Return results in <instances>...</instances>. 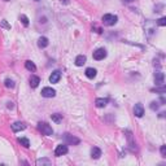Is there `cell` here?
Wrapping results in <instances>:
<instances>
[{"mask_svg":"<svg viewBox=\"0 0 166 166\" xmlns=\"http://www.w3.org/2000/svg\"><path fill=\"white\" fill-rule=\"evenodd\" d=\"M151 109H152V110H157V109H158V103H156V101L151 103Z\"/></svg>","mask_w":166,"mask_h":166,"instance_id":"26","label":"cell"},{"mask_svg":"<svg viewBox=\"0 0 166 166\" xmlns=\"http://www.w3.org/2000/svg\"><path fill=\"white\" fill-rule=\"evenodd\" d=\"M64 140H65L66 144H70V146H78V144L80 143V140L78 139V137L73 136L72 134H64Z\"/></svg>","mask_w":166,"mask_h":166,"instance_id":"3","label":"cell"},{"mask_svg":"<svg viewBox=\"0 0 166 166\" xmlns=\"http://www.w3.org/2000/svg\"><path fill=\"white\" fill-rule=\"evenodd\" d=\"M48 43L49 42H48V39L45 37H40L39 39H38V47L39 48H45L48 45Z\"/></svg>","mask_w":166,"mask_h":166,"instance_id":"17","label":"cell"},{"mask_svg":"<svg viewBox=\"0 0 166 166\" xmlns=\"http://www.w3.org/2000/svg\"><path fill=\"white\" fill-rule=\"evenodd\" d=\"M1 26H3V27H5V29H10V26H9L8 23H7V21H5V20H3V21H1Z\"/></svg>","mask_w":166,"mask_h":166,"instance_id":"28","label":"cell"},{"mask_svg":"<svg viewBox=\"0 0 166 166\" xmlns=\"http://www.w3.org/2000/svg\"><path fill=\"white\" fill-rule=\"evenodd\" d=\"M154 82H156V86H164V82H165L164 73H161V72L154 73Z\"/></svg>","mask_w":166,"mask_h":166,"instance_id":"8","label":"cell"},{"mask_svg":"<svg viewBox=\"0 0 166 166\" xmlns=\"http://www.w3.org/2000/svg\"><path fill=\"white\" fill-rule=\"evenodd\" d=\"M105 57H107V49L105 48H97L96 51L94 52V60H96V61L104 60Z\"/></svg>","mask_w":166,"mask_h":166,"instance_id":"5","label":"cell"},{"mask_svg":"<svg viewBox=\"0 0 166 166\" xmlns=\"http://www.w3.org/2000/svg\"><path fill=\"white\" fill-rule=\"evenodd\" d=\"M38 130L43 134L45 136H51L52 134H53V130H52V127L48 125V123L45 122H39L38 123Z\"/></svg>","mask_w":166,"mask_h":166,"instance_id":"1","label":"cell"},{"mask_svg":"<svg viewBox=\"0 0 166 166\" xmlns=\"http://www.w3.org/2000/svg\"><path fill=\"white\" fill-rule=\"evenodd\" d=\"M118 21V17L116 15H110V13H108V15H104L103 16V23L105 26H113V25H116Z\"/></svg>","mask_w":166,"mask_h":166,"instance_id":"2","label":"cell"},{"mask_svg":"<svg viewBox=\"0 0 166 166\" xmlns=\"http://www.w3.org/2000/svg\"><path fill=\"white\" fill-rule=\"evenodd\" d=\"M125 3H132V1H135V0H123Z\"/></svg>","mask_w":166,"mask_h":166,"instance_id":"30","label":"cell"},{"mask_svg":"<svg viewBox=\"0 0 166 166\" xmlns=\"http://www.w3.org/2000/svg\"><path fill=\"white\" fill-rule=\"evenodd\" d=\"M100 156H101V149L97 147H94L92 149H91V157L97 160V158H100Z\"/></svg>","mask_w":166,"mask_h":166,"instance_id":"14","label":"cell"},{"mask_svg":"<svg viewBox=\"0 0 166 166\" xmlns=\"http://www.w3.org/2000/svg\"><path fill=\"white\" fill-rule=\"evenodd\" d=\"M161 156L162 157H166V146H162L161 147Z\"/></svg>","mask_w":166,"mask_h":166,"instance_id":"27","label":"cell"},{"mask_svg":"<svg viewBox=\"0 0 166 166\" xmlns=\"http://www.w3.org/2000/svg\"><path fill=\"white\" fill-rule=\"evenodd\" d=\"M18 143L21 144V146H23L25 148H29L30 147V142L27 137H18Z\"/></svg>","mask_w":166,"mask_h":166,"instance_id":"19","label":"cell"},{"mask_svg":"<svg viewBox=\"0 0 166 166\" xmlns=\"http://www.w3.org/2000/svg\"><path fill=\"white\" fill-rule=\"evenodd\" d=\"M25 66H26V69L30 70V72H35V70H37V66H35V64L33 61H30V60H27V61L25 62Z\"/></svg>","mask_w":166,"mask_h":166,"instance_id":"18","label":"cell"},{"mask_svg":"<svg viewBox=\"0 0 166 166\" xmlns=\"http://www.w3.org/2000/svg\"><path fill=\"white\" fill-rule=\"evenodd\" d=\"M25 129H26V125H25V123H22V122H15L12 125V130L15 132L22 131V130H25Z\"/></svg>","mask_w":166,"mask_h":166,"instance_id":"11","label":"cell"},{"mask_svg":"<svg viewBox=\"0 0 166 166\" xmlns=\"http://www.w3.org/2000/svg\"><path fill=\"white\" fill-rule=\"evenodd\" d=\"M4 84H5V87H8V88H13V87H15V80L7 78L5 82H4Z\"/></svg>","mask_w":166,"mask_h":166,"instance_id":"23","label":"cell"},{"mask_svg":"<svg viewBox=\"0 0 166 166\" xmlns=\"http://www.w3.org/2000/svg\"><path fill=\"white\" fill-rule=\"evenodd\" d=\"M37 165H38V166H43V165H51V161H49L48 158H39V160L37 161Z\"/></svg>","mask_w":166,"mask_h":166,"instance_id":"21","label":"cell"},{"mask_svg":"<svg viewBox=\"0 0 166 166\" xmlns=\"http://www.w3.org/2000/svg\"><path fill=\"white\" fill-rule=\"evenodd\" d=\"M52 121H55L56 123H59L60 121H61V118H62V116L61 114H59V113H56V114H52Z\"/></svg>","mask_w":166,"mask_h":166,"instance_id":"24","label":"cell"},{"mask_svg":"<svg viewBox=\"0 0 166 166\" xmlns=\"http://www.w3.org/2000/svg\"><path fill=\"white\" fill-rule=\"evenodd\" d=\"M146 33L148 35V38H152L156 33V25H154L152 21H147L146 22Z\"/></svg>","mask_w":166,"mask_h":166,"instance_id":"4","label":"cell"},{"mask_svg":"<svg viewBox=\"0 0 166 166\" xmlns=\"http://www.w3.org/2000/svg\"><path fill=\"white\" fill-rule=\"evenodd\" d=\"M158 26H165L166 25V17H161L160 20H157V22H156Z\"/></svg>","mask_w":166,"mask_h":166,"instance_id":"25","label":"cell"},{"mask_svg":"<svg viewBox=\"0 0 166 166\" xmlns=\"http://www.w3.org/2000/svg\"><path fill=\"white\" fill-rule=\"evenodd\" d=\"M35 1H39V0H35Z\"/></svg>","mask_w":166,"mask_h":166,"instance_id":"32","label":"cell"},{"mask_svg":"<svg viewBox=\"0 0 166 166\" xmlns=\"http://www.w3.org/2000/svg\"><path fill=\"white\" fill-rule=\"evenodd\" d=\"M134 114H135L137 118H142L143 117V116H144V107H143V104H140V103L135 104V107H134Z\"/></svg>","mask_w":166,"mask_h":166,"instance_id":"7","label":"cell"},{"mask_svg":"<svg viewBox=\"0 0 166 166\" xmlns=\"http://www.w3.org/2000/svg\"><path fill=\"white\" fill-rule=\"evenodd\" d=\"M4 1H9V0H4Z\"/></svg>","mask_w":166,"mask_h":166,"instance_id":"31","label":"cell"},{"mask_svg":"<svg viewBox=\"0 0 166 166\" xmlns=\"http://www.w3.org/2000/svg\"><path fill=\"white\" fill-rule=\"evenodd\" d=\"M60 78H61V72H60V70H55V72L49 75V82L51 83H57L60 80Z\"/></svg>","mask_w":166,"mask_h":166,"instance_id":"10","label":"cell"},{"mask_svg":"<svg viewBox=\"0 0 166 166\" xmlns=\"http://www.w3.org/2000/svg\"><path fill=\"white\" fill-rule=\"evenodd\" d=\"M126 136H127V140H129V143H130V147H131V148H132V151H134V149H135V148H134V146H135V143L132 142V134L130 132L129 130L126 131Z\"/></svg>","mask_w":166,"mask_h":166,"instance_id":"20","label":"cell"},{"mask_svg":"<svg viewBox=\"0 0 166 166\" xmlns=\"http://www.w3.org/2000/svg\"><path fill=\"white\" fill-rule=\"evenodd\" d=\"M8 108L9 109H13V103H8Z\"/></svg>","mask_w":166,"mask_h":166,"instance_id":"29","label":"cell"},{"mask_svg":"<svg viewBox=\"0 0 166 166\" xmlns=\"http://www.w3.org/2000/svg\"><path fill=\"white\" fill-rule=\"evenodd\" d=\"M39 83H40L39 77H37V75H31L30 77V86L33 88H37L38 86H39Z\"/></svg>","mask_w":166,"mask_h":166,"instance_id":"13","label":"cell"},{"mask_svg":"<svg viewBox=\"0 0 166 166\" xmlns=\"http://www.w3.org/2000/svg\"><path fill=\"white\" fill-rule=\"evenodd\" d=\"M56 95V91L52 87H44L42 90V96L43 97H53Z\"/></svg>","mask_w":166,"mask_h":166,"instance_id":"9","label":"cell"},{"mask_svg":"<svg viewBox=\"0 0 166 166\" xmlns=\"http://www.w3.org/2000/svg\"><path fill=\"white\" fill-rule=\"evenodd\" d=\"M95 104H96L97 108H104V107H107V104H108V99L99 97V99L95 100Z\"/></svg>","mask_w":166,"mask_h":166,"instance_id":"12","label":"cell"},{"mask_svg":"<svg viewBox=\"0 0 166 166\" xmlns=\"http://www.w3.org/2000/svg\"><path fill=\"white\" fill-rule=\"evenodd\" d=\"M86 56L84 55H79V56H77V59H75V65L77 66H83L84 64H86Z\"/></svg>","mask_w":166,"mask_h":166,"instance_id":"15","label":"cell"},{"mask_svg":"<svg viewBox=\"0 0 166 166\" xmlns=\"http://www.w3.org/2000/svg\"><path fill=\"white\" fill-rule=\"evenodd\" d=\"M20 21L22 22L23 26H29V18H27V17L25 16V15H21V16H20Z\"/></svg>","mask_w":166,"mask_h":166,"instance_id":"22","label":"cell"},{"mask_svg":"<svg viewBox=\"0 0 166 166\" xmlns=\"http://www.w3.org/2000/svg\"><path fill=\"white\" fill-rule=\"evenodd\" d=\"M96 69H94V68H87L86 69V77L87 78H90V79H94L95 77H96Z\"/></svg>","mask_w":166,"mask_h":166,"instance_id":"16","label":"cell"},{"mask_svg":"<svg viewBox=\"0 0 166 166\" xmlns=\"http://www.w3.org/2000/svg\"><path fill=\"white\" fill-rule=\"evenodd\" d=\"M68 152H69L68 147L60 144V146H57V147H56V149H55V156L56 157H61V156H64V154L68 153Z\"/></svg>","mask_w":166,"mask_h":166,"instance_id":"6","label":"cell"}]
</instances>
